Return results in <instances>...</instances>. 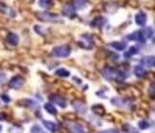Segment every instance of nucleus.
<instances>
[{
    "label": "nucleus",
    "mask_w": 155,
    "mask_h": 133,
    "mask_svg": "<svg viewBox=\"0 0 155 133\" xmlns=\"http://www.w3.org/2000/svg\"><path fill=\"white\" fill-rule=\"evenodd\" d=\"M7 41L9 42L11 45L15 46V45H17V43H18V41H19L18 35L14 34V33H10L7 35Z\"/></svg>",
    "instance_id": "obj_9"
},
{
    "label": "nucleus",
    "mask_w": 155,
    "mask_h": 133,
    "mask_svg": "<svg viewBox=\"0 0 155 133\" xmlns=\"http://www.w3.org/2000/svg\"><path fill=\"white\" fill-rule=\"evenodd\" d=\"M105 22H106V19L104 18V17H103V16H99V17H97L96 19H94V20L92 21V24H91V25H92L93 27L101 28V27H103V26L104 25Z\"/></svg>",
    "instance_id": "obj_10"
},
{
    "label": "nucleus",
    "mask_w": 155,
    "mask_h": 133,
    "mask_svg": "<svg viewBox=\"0 0 155 133\" xmlns=\"http://www.w3.org/2000/svg\"><path fill=\"white\" fill-rule=\"evenodd\" d=\"M50 100L52 101H54L55 104H57L58 106H61L62 108L66 107L67 104H66V101H65L64 98H62L61 96H58V95H53L50 97Z\"/></svg>",
    "instance_id": "obj_6"
},
{
    "label": "nucleus",
    "mask_w": 155,
    "mask_h": 133,
    "mask_svg": "<svg viewBox=\"0 0 155 133\" xmlns=\"http://www.w3.org/2000/svg\"><path fill=\"white\" fill-rule=\"evenodd\" d=\"M62 13L65 16H68V17H71V18H73L76 15V13H75V8L72 4H68L64 7Z\"/></svg>",
    "instance_id": "obj_7"
},
{
    "label": "nucleus",
    "mask_w": 155,
    "mask_h": 133,
    "mask_svg": "<svg viewBox=\"0 0 155 133\" xmlns=\"http://www.w3.org/2000/svg\"><path fill=\"white\" fill-rule=\"evenodd\" d=\"M25 82V80L20 76H15L9 82V86L11 88H14V89H17V88H20L23 84Z\"/></svg>",
    "instance_id": "obj_4"
},
{
    "label": "nucleus",
    "mask_w": 155,
    "mask_h": 133,
    "mask_svg": "<svg viewBox=\"0 0 155 133\" xmlns=\"http://www.w3.org/2000/svg\"><path fill=\"white\" fill-rule=\"evenodd\" d=\"M23 101H25L26 104H22L23 105H25V106H28V107H31V106H33V105H37V104L34 101H32V100H23Z\"/></svg>",
    "instance_id": "obj_26"
},
{
    "label": "nucleus",
    "mask_w": 155,
    "mask_h": 133,
    "mask_svg": "<svg viewBox=\"0 0 155 133\" xmlns=\"http://www.w3.org/2000/svg\"><path fill=\"white\" fill-rule=\"evenodd\" d=\"M53 3V0H39V6L41 8H44V9H48L52 6Z\"/></svg>",
    "instance_id": "obj_21"
},
{
    "label": "nucleus",
    "mask_w": 155,
    "mask_h": 133,
    "mask_svg": "<svg viewBox=\"0 0 155 133\" xmlns=\"http://www.w3.org/2000/svg\"><path fill=\"white\" fill-rule=\"evenodd\" d=\"M44 108H45V110L48 112V113H50V114H56L57 113V109H56V107L54 106L51 102H48V104H45V105H44Z\"/></svg>",
    "instance_id": "obj_20"
},
{
    "label": "nucleus",
    "mask_w": 155,
    "mask_h": 133,
    "mask_svg": "<svg viewBox=\"0 0 155 133\" xmlns=\"http://www.w3.org/2000/svg\"><path fill=\"white\" fill-rule=\"evenodd\" d=\"M135 22L139 26H144L147 22V15L144 12H139L138 14L135 15Z\"/></svg>",
    "instance_id": "obj_8"
},
{
    "label": "nucleus",
    "mask_w": 155,
    "mask_h": 133,
    "mask_svg": "<svg viewBox=\"0 0 155 133\" xmlns=\"http://www.w3.org/2000/svg\"><path fill=\"white\" fill-rule=\"evenodd\" d=\"M143 63L145 65H147V67H154V64H155V58L153 56H148L143 58Z\"/></svg>",
    "instance_id": "obj_11"
},
{
    "label": "nucleus",
    "mask_w": 155,
    "mask_h": 133,
    "mask_svg": "<svg viewBox=\"0 0 155 133\" xmlns=\"http://www.w3.org/2000/svg\"><path fill=\"white\" fill-rule=\"evenodd\" d=\"M137 53H138V49H137L135 46H132L129 48L127 52L124 53V58H130L131 56L136 55Z\"/></svg>",
    "instance_id": "obj_22"
},
{
    "label": "nucleus",
    "mask_w": 155,
    "mask_h": 133,
    "mask_svg": "<svg viewBox=\"0 0 155 133\" xmlns=\"http://www.w3.org/2000/svg\"><path fill=\"white\" fill-rule=\"evenodd\" d=\"M138 125H139V128L141 129H147V128H150V123L146 122V121H141V122H139Z\"/></svg>",
    "instance_id": "obj_24"
},
{
    "label": "nucleus",
    "mask_w": 155,
    "mask_h": 133,
    "mask_svg": "<svg viewBox=\"0 0 155 133\" xmlns=\"http://www.w3.org/2000/svg\"><path fill=\"white\" fill-rule=\"evenodd\" d=\"M69 128L71 129V131H72L73 133H85L84 130L82 129L81 125H77V124H72L69 125Z\"/></svg>",
    "instance_id": "obj_15"
},
{
    "label": "nucleus",
    "mask_w": 155,
    "mask_h": 133,
    "mask_svg": "<svg viewBox=\"0 0 155 133\" xmlns=\"http://www.w3.org/2000/svg\"><path fill=\"white\" fill-rule=\"evenodd\" d=\"M142 31H143V33H144L146 38H151L152 35H153V31H152V29L150 28V27L146 28L144 30H142Z\"/></svg>",
    "instance_id": "obj_23"
},
{
    "label": "nucleus",
    "mask_w": 155,
    "mask_h": 133,
    "mask_svg": "<svg viewBox=\"0 0 155 133\" xmlns=\"http://www.w3.org/2000/svg\"><path fill=\"white\" fill-rule=\"evenodd\" d=\"M104 75L106 78L111 80V78H116L118 81H123L126 78V75L121 71H115L113 68L107 67L104 70Z\"/></svg>",
    "instance_id": "obj_1"
},
{
    "label": "nucleus",
    "mask_w": 155,
    "mask_h": 133,
    "mask_svg": "<svg viewBox=\"0 0 155 133\" xmlns=\"http://www.w3.org/2000/svg\"><path fill=\"white\" fill-rule=\"evenodd\" d=\"M31 132L32 133H44V131L41 129V128L38 125H34L31 128Z\"/></svg>",
    "instance_id": "obj_25"
},
{
    "label": "nucleus",
    "mask_w": 155,
    "mask_h": 133,
    "mask_svg": "<svg viewBox=\"0 0 155 133\" xmlns=\"http://www.w3.org/2000/svg\"><path fill=\"white\" fill-rule=\"evenodd\" d=\"M134 74L138 78H144L147 75V71L142 66H136L134 68Z\"/></svg>",
    "instance_id": "obj_13"
},
{
    "label": "nucleus",
    "mask_w": 155,
    "mask_h": 133,
    "mask_svg": "<svg viewBox=\"0 0 155 133\" xmlns=\"http://www.w3.org/2000/svg\"><path fill=\"white\" fill-rule=\"evenodd\" d=\"M42 123H43V125H44L45 128H46L47 129H48V130H50V131H52V132L56 131V129H57V125H56L55 123L49 122V121H42Z\"/></svg>",
    "instance_id": "obj_14"
},
{
    "label": "nucleus",
    "mask_w": 155,
    "mask_h": 133,
    "mask_svg": "<svg viewBox=\"0 0 155 133\" xmlns=\"http://www.w3.org/2000/svg\"><path fill=\"white\" fill-rule=\"evenodd\" d=\"M99 133H120V132L117 131V130H115V129H107V130L100 131Z\"/></svg>",
    "instance_id": "obj_27"
},
{
    "label": "nucleus",
    "mask_w": 155,
    "mask_h": 133,
    "mask_svg": "<svg viewBox=\"0 0 155 133\" xmlns=\"http://www.w3.org/2000/svg\"><path fill=\"white\" fill-rule=\"evenodd\" d=\"M37 17L41 20V21H51V22H57V21H61L59 19V17L56 14H51V13H47V12H38L35 14Z\"/></svg>",
    "instance_id": "obj_2"
},
{
    "label": "nucleus",
    "mask_w": 155,
    "mask_h": 133,
    "mask_svg": "<svg viewBox=\"0 0 155 133\" xmlns=\"http://www.w3.org/2000/svg\"><path fill=\"white\" fill-rule=\"evenodd\" d=\"M87 4V1L86 0H74L73 2V6L74 8L76 9H82L84 8Z\"/></svg>",
    "instance_id": "obj_16"
},
{
    "label": "nucleus",
    "mask_w": 155,
    "mask_h": 133,
    "mask_svg": "<svg viewBox=\"0 0 155 133\" xmlns=\"http://www.w3.org/2000/svg\"><path fill=\"white\" fill-rule=\"evenodd\" d=\"M70 53H71V49L66 45L57 46L52 51L53 56L57 58H66L70 55Z\"/></svg>",
    "instance_id": "obj_3"
},
{
    "label": "nucleus",
    "mask_w": 155,
    "mask_h": 133,
    "mask_svg": "<svg viewBox=\"0 0 155 133\" xmlns=\"http://www.w3.org/2000/svg\"><path fill=\"white\" fill-rule=\"evenodd\" d=\"M127 38L129 40H135V41L143 42V43H145L146 40H147L143 31H136V32H134L132 34H130V35H127Z\"/></svg>",
    "instance_id": "obj_5"
},
{
    "label": "nucleus",
    "mask_w": 155,
    "mask_h": 133,
    "mask_svg": "<svg viewBox=\"0 0 155 133\" xmlns=\"http://www.w3.org/2000/svg\"><path fill=\"white\" fill-rule=\"evenodd\" d=\"M92 110H93L95 113H96V114L100 115V116H103V115L104 114V107L103 105H94V106L92 107Z\"/></svg>",
    "instance_id": "obj_18"
},
{
    "label": "nucleus",
    "mask_w": 155,
    "mask_h": 133,
    "mask_svg": "<svg viewBox=\"0 0 155 133\" xmlns=\"http://www.w3.org/2000/svg\"><path fill=\"white\" fill-rule=\"evenodd\" d=\"M110 46L113 47V48H115V49L118 50V51H123L124 49H126L127 44L124 43V42L114 41V42H112V43H110Z\"/></svg>",
    "instance_id": "obj_12"
},
{
    "label": "nucleus",
    "mask_w": 155,
    "mask_h": 133,
    "mask_svg": "<svg viewBox=\"0 0 155 133\" xmlns=\"http://www.w3.org/2000/svg\"><path fill=\"white\" fill-rule=\"evenodd\" d=\"M5 80H6V75L3 73H0V83L3 82Z\"/></svg>",
    "instance_id": "obj_28"
},
{
    "label": "nucleus",
    "mask_w": 155,
    "mask_h": 133,
    "mask_svg": "<svg viewBox=\"0 0 155 133\" xmlns=\"http://www.w3.org/2000/svg\"><path fill=\"white\" fill-rule=\"evenodd\" d=\"M73 106H74V108L78 112H80V113H84L85 112V106L83 105L81 102H80V101L73 102Z\"/></svg>",
    "instance_id": "obj_17"
},
{
    "label": "nucleus",
    "mask_w": 155,
    "mask_h": 133,
    "mask_svg": "<svg viewBox=\"0 0 155 133\" xmlns=\"http://www.w3.org/2000/svg\"><path fill=\"white\" fill-rule=\"evenodd\" d=\"M56 75L58 76V77H62V78H66L70 75L69 71L64 69V68H59L56 71Z\"/></svg>",
    "instance_id": "obj_19"
},
{
    "label": "nucleus",
    "mask_w": 155,
    "mask_h": 133,
    "mask_svg": "<svg viewBox=\"0 0 155 133\" xmlns=\"http://www.w3.org/2000/svg\"><path fill=\"white\" fill-rule=\"evenodd\" d=\"M2 100L4 101H6V102H8V101H10V98L7 96V95H2Z\"/></svg>",
    "instance_id": "obj_29"
},
{
    "label": "nucleus",
    "mask_w": 155,
    "mask_h": 133,
    "mask_svg": "<svg viewBox=\"0 0 155 133\" xmlns=\"http://www.w3.org/2000/svg\"><path fill=\"white\" fill-rule=\"evenodd\" d=\"M65 117H70L69 119L73 120V119H75V118H76V115H70V114H67V115H65Z\"/></svg>",
    "instance_id": "obj_30"
},
{
    "label": "nucleus",
    "mask_w": 155,
    "mask_h": 133,
    "mask_svg": "<svg viewBox=\"0 0 155 133\" xmlns=\"http://www.w3.org/2000/svg\"><path fill=\"white\" fill-rule=\"evenodd\" d=\"M3 120H4V116L1 113H0V121H3Z\"/></svg>",
    "instance_id": "obj_31"
},
{
    "label": "nucleus",
    "mask_w": 155,
    "mask_h": 133,
    "mask_svg": "<svg viewBox=\"0 0 155 133\" xmlns=\"http://www.w3.org/2000/svg\"><path fill=\"white\" fill-rule=\"evenodd\" d=\"M1 129H2V126H1V125H0V131H1Z\"/></svg>",
    "instance_id": "obj_32"
}]
</instances>
